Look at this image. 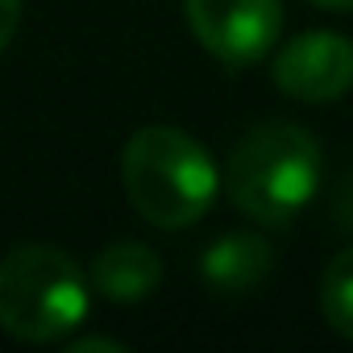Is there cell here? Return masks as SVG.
Returning a JSON list of instances; mask_svg holds the SVG:
<instances>
[{
	"mask_svg": "<svg viewBox=\"0 0 353 353\" xmlns=\"http://www.w3.org/2000/svg\"><path fill=\"white\" fill-rule=\"evenodd\" d=\"M125 192L133 208L158 229L196 225L216 200V166L208 150L183 129H137L121 158Z\"/></svg>",
	"mask_w": 353,
	"mask_h": 353,
	"instance_id": "cell-1",
	"label": "cell"
},
{
	"mask_svg": "<svg viewBox=\"0 0 353 353\" xmlns=\"http://www.w3.org/2000/svg\"><path fill=\"white\" fill-rule=\"evenodd\" d=\"M320 183V145L287 121L254 125L229 154V196L258 225H291Z\"/></svg>",
	"mask_w": 353,
	"mask_h": 353,
	"instance_id": "cell-2",
	"label": "cell"
},
{
	"mask_svg": "<svg viewBox=\"0 0 353 353\" xmlns=\"http://www.w3.org/2000/svg\"><path fill=\"white\" fill-rule=\"evenodd\" d=\"M83 270L54 245H17L0 258V328L17 341L46 345L88 316Z\"/></svg>",
	"mask_w": 353,
	"mask_h": 353,
	"instance_id": "cell-3",
	"label": "cell"
},
{
	"mask_svg": "<svg viewBox=\"0 0 353 353\" xmlns=\"http://www.w3.org/2000/svg\"><path fill=\"white\" fill-rule=\"evenodd\" d=\"M183 9L200 46L233 67L266 59L283 30L279 0H183Z\"/></svg>",
	"mask_w": 353,
	"mask_h": 353,
	"instance_id": "cell-4",
	"label": "cell"
},
{
	"mask_svg": "<svg viewBox=\"0 0 353 353\" xmlns=\"http://www.w3.org/2000/svg\"><path fill=\"white\" fill-rule=\"evenodd\" d=\"M274 83L291 100L324 104L353 88V42L341 34H299L274 54Z\"/></svg>",
	"mask_w": 353,
	"mask_h": 353,
	"instance_id": "cell-5",
	"label": "cell"
},
{
	"mask_svg": "<svg viewBox=\"0 0 353 353\" xmlns=\"http://www.w3.org/2000/svg\"><path fill=\"white\" fill-rule=\"evenodd\" d=\"M92 287L112 299V303H137L158 291L162 283V262L150 245L141 241H117L92 258Z\"/></svg>",
	"mask_w": 353,
	"mask_h": 353,
	"instance_id": "cell-6",
	"label": "cell"
},
{
	"mask_svg": "<svg viewBox=\"0 0 353 353\" xmlns=\"http://www.w3.org/2000/svg\"><path fill=\"white\" fill-rule=\"evenodd\" d=\"M270 245L254 233H229L221 241H212L200 258V274L212 291H225V295H241V291H254L262 287V279L270 274Z\"/></svg>",
	"mask_w": 353,
	"mask_h": 353,
	"instance_id": "cell-7",
	"label": "cell"
},
{
	"mask_svg": "<svg viewBox=\"0 0 353 353\" xmlns=\"http://www.w3.org/2000/svg\"><path fill=\"white\" fill-rule=\"evenodd\" d=\"M320 307H324V320L353 341V250L336 254L324 270V283H320Z\"/></svg>",
	"mask_w": 353,
	"mask_h": 353,
	"instance_id": "cell-8",
	"label": "cell"
},
{
	"mask_svg": "<svg viewBox=\"0 0 353 353\" xmlns=\"http://www.w3.org/2000/svg\"><path fill=\"white\" fill-rule=\"evenodd\" d=\"M17 21H21V0H0V50L13 42Z\"/></svg>",
	"mask_w": 353,
	"mask_h": 353,
	"instance_id": "cell-9",
	"label": "cell"
},
{
	"mask_svg": "<svg viewBox=\"0 0 353 353\" xmlns=\"http://www.w3.org/2000/svg\"><path fill=\"white\" fill-rule=\"evenodd\" d=\"M332 212H336V225L353 233V174H349V179L341 183V192H336V204H332Z\"/></svg>",
	"mask_w": 353,
	"mask_h": 353,
	"instance_id": "cell-10",
	"label": "cell"
},
{
	"mask_svg": "<svg viewBox=\"0 0 353 353\" xmlns=\"http://www.w3.org/2000/svg\"><path fill=\"white\" fill-rule=\"evenodd\" d=\"M67 353H125V345L121 341H108V336H83Z\"/></svg>",
	"mask_w": 353,
	"mask_h": 353,
	"instance_id": "cell-11",
	"label": "cell"
},
{
	"mask_svg": "<svg viewBox=\"0 0 353 353\" xmlns=\"http://www.w3.org/2000/svg\"><path fill=\"white\" fill-rule=\"evenodd\" d=\"M320 9H353V0H316Z\"/></svg>",
	"mask_w": 353,
	"mask_h": 353,
	"instance_id": "cell-12",
	"label": "cell"
}]
</instances>
